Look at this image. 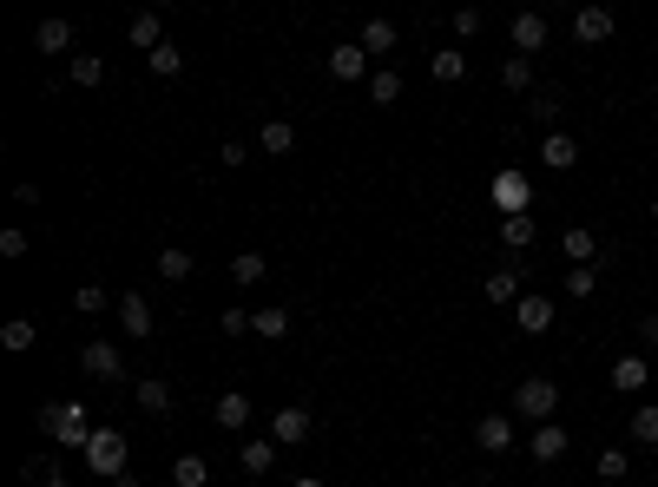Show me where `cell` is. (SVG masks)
<instances>
[{
  "instance_id": "6da1fadb",
  "label": "cell",
  "mask_w": 658,
  "mask_h": 487,
  "mask_svg": "<svg viewBox=\"0 0 658 487\" xmlns=\"http://www.w3.org/2000/svg\"><path fill=\"white\" fill-rule=\"evenodd\" d=\"M40 428H47L60 448H79V455H86V441H93V415L79 409V402H53V409H40Z\"/></svg>"
},
{
  "instance_id": "7a4b0ae2",
  "label": "cell",
  "mask_w": 658,
  "mask_h": 487,
  "mask_svg": "<svg viewBox=\"0 0 658 487\" xmlns=\"http://www.w3.org/2000/svg\"><path fill=\"white\" fill-rule=\"evenodd\" d=\"M553 409H560V382H553V376H527L514 389V415H520V422L540 428V422H553Z\"/></svg>"
},
{
  "instance_id": "3957f363",
  "label": "cell",
  "mask_w": 658,
  "mask_h": 487,
  "mask_svg": "<svg viewBox=\"0 0 658 487\" xmlns=\"http://www.w3.org/2000/svg\"><path fill=\"white\" fill-rule=\"evenodd\" d=\"M487 198H494V211H501V218H527V211H533V178L507 165V172L487 178Z\"/></svg>"
},
{
  "instance_id": "277c9868",
  "label": "cell",
  "mask_w": 658,
  "mask_h": 487,
  "mask_svg": "<svg viewBox=\"0 0 658 487\" xmlns=\"http://www.w3.org/2000/svg\"><path fill=\"white\" fill-rule=\"evenodd\" d=\"M126 455H132V441L119 435V428H93V441H86V468L93 474H126Z\"/></svg>"
},
{
  "instance_id": "5b68a950",
  "label": "cell",
  "mask_w": 658,
  "mask_h": 487,
  "mask_svg": "<svg viewBox=\"0 0 658 487\" xmlns=\"http://www.w3.org/2000/svg\"><path fill=\"white\" fill-rule=\"evenodd\" d=\"M329 79H343V86H356V79H369V53H362V40H343V47H329Z\"/></svg>"
},
{
  "instance_id": "8992f818",
  "label": "cell",
  "mask_w": 658,
  "mask_h": 487,
  "mask_svg": "<svg viewBox=\"0 0 658 487\" xmlns=\"http://www.w3.org/2000/svg\"><path fill=\"white\" fill-rule=\"evenodd\" d=\"M79 369H86L93 382H119V376H126V362H119V349H112V343H99V336H93L86 349H79Z\"/></svg>"
},
{
  "instance_id": "52a82bcc",
  "label": "cell",
  "mask_w": 658,
  "mask_h": 487,
  "mask_svg": "<svg viewBox=\"0 0 658 487\" xmlns=\"http://www.w3.org/2000/svg\"><path fill=\"white\" fill-rule=\"evenodd\" d=\"M553 316H560V310H553V297H520V303H514V330H520V336H547Z\"/></svg>"
},
{
  "instance_id": "ba28073f",
  "label": "cell",
  "mask_w": 658,
  "mask_h": 487,
  "mask_svg": "<svg viewBox=\"0 0 658 487\" xmlns=\"http://www.w3.org/2000/svg\"><path fill=\"white\" fill-rule=\"evenodd\" d=\"M211 422L231 428V435H244V428H251V395H244V389H224L218 409H211Z\"/></svg>"
},
{
  "instance_id": "9c48e42d",
  "label": "cell",
  "mask_w": 658,
  "mask_h": 487,
  "mask_svg": "<svg viewBox=\"0 0 658 487\" xmlns=\"http://www.w3.org/2000/svg\"><path fill=\"white\" fill-rule=\"evenodd\" d=\"M474 441H481L487 455H507V448H514V415H481V422H474Z\"/></svg>"
},
{
  "instance_id": "30bf717a",
  "label": "cell",
  "mask_w": 658,
  "mask_h": 487,
  "mask_svg": "<svg viewBox=\"0 0 658 487\" xmlns=\"http://www.w3.org/2000/svg\"><path fill=\"white\" fill-rule=\"evenodd\" d=\"M112 310H119V330H126L132 343H145V336H152V303H145V297H119Z\"/></svg>"
},
{
  "instance_id": "8fae6325",
  "label": "cell",
  "mask_w": 658,
  "mask_h": 487,
  "mask_svg": "<svg viewBox=\"0 0 658 487\" xmlns=\"http://www.w3.org/2000/svg\"><path fill=\"white\" fill-rule=\"evenodd\" d=\"M237 461H244V474H270V468H277V441H270V435H244V441H237Z\"/></svg>"
},
{
  "instance_id": "7c38bea8",
  "label": "cell",
  "mask_w": 658,
  "mask_h": 487,
  "mask_svg": "<svg viewBox=\"0 0 658 487\" xmlns=\"http://www.w3.org/2000/svg\"><path fill=\"white\" fill-rule=\"evenodd\" d=\"M527 448H533V461H566L573 435H566L560 422H540V428H533V441H527Z\"/></svg>"
},
{
  "instance_id": "4fadbf2b",
  "label": "cell",
  "mask_w": 658,
  "mask_h": 487,
  "mask_svg": "<svg viewBox=\"0 0 658 487\" xmlns=\"http://www.w3.org/2000/svg\"><path fill=\"white\" fill-rule=\"evenodd\" d=\"M270 441H277V448L310 441V415H303V409H277V415H270Z\"/></svg>"
},
{
  "instance_id": "5bb4252c",
  "label": "cell",
  "mask_w": 658,
  "mask_h": 487,
  "mask_svg": "<svg viewBox=\"0 0 658 487\" xmlns=\"http://www.w3.org/2000/svg\"><path fill=\"white\" fill-rule=\"evenodd\" d=\"M126 40H132L139 53H158V47H165V20L145 7V14H132V20H126Z\"/></svg>"
},
{
  "instance_id": "9a60e30c",
  "label": "cell",
  "mask_w": 658,
  "mask_h": 487,
  "mask_svg": "<svg viewBox=\"0 0 658 487\" xmlns=\"http://www.w3.org/2000/svg\"><path fill=\"white\" fill-rule=\"evenodd\" d=\"M540 158H547L553 172H573V165H580V139H573V132H547V139H540Z\"/></svg>"
},
{
  "instance_id": "2e32d148",
  "label": "cell",
  "mask_w": 658,
  "mask_h": 487,
  "mask_svg": "<svg viewBox=\"0 0 658 487\" xmlns=\"http://www.w3.org/2000/svg\"><path fill=\"white\" fill-rule=\"evenodd\" d=\"M645 382H652V362H645V356H619V362H612V389H619V395H639Z\"/></svg>"
},
{
  "instance_id": "e0dca14e",
  "label": "cell",
  "mask_w": 658,
  "mask_h": 487,
  "mask_svg": "<svg viewBox=\"0 0 658 487\" xmlns=\"http://www.w3.org/2000/svg\"><path fill=\"white\" fill-rule=\"evenodd\" d=\"M540 47H547V14H514V53L527 60Z\"/></svg>"
},
{
  "instance_id": "ac0fdd59",
  "label": "cell",
  "mask_w": 658,
  "mask_h": 487,
  "mask_svg": "<svg viewBox=\"0 0 658 487\" xmlns=\"http://www.w3.org/2000/svg\"><path fill=\"white\" fill-rule=\"evenodd\" d=\"M573 40H586V47L612 40V14L606 7H580V14H573Z\"/></svg>"
},
{
  "instance_id": "d6986e66",
  "label": "cell",
  "mask_w": 658,
  "mask_h": 487,
  "mask_svg": "<svg viewBox=\"0 0 658 487\" xmlns=\"http://www.w3.org/2000/svg\"><path fill=\"white\" fill-rule=\"evenodd\" d=\"M33 343H40V323H33V316H7V323H0V349L20 356V349H33Z\"/></svg>"
},
{
  "instance_id": "ffe728a7",
  "label": "cell",
  "mask_w": 658,
  "mask_h": 487,
  "mask_svg": "<svg viewBox=\"0 0 658 487\" xmlns=\"http://www.w3.org/2000/svg\"><path fill=\"white\" fill-rule=\"evenodd\" d=\"M132 395H139V409H145V415H172V382H165V376H145Z\"/></svg>"
},
{
  "instance_id": "44dd1931",
  "label": "cell",
  "mask_w": 658,
  "mask_h": 487,
  "mask_svg": "<svg viewBox=\"0 0 658 487\" xmlns=\"http://www.w3.org/2000/svg\"><path fill=\"white\" fill-rule=\"evenodd\" d=\"M527 290H520V264H501L494 277H487V303H520Z\"/></svg>"
},
{
  "instance_id": "7402d4cb",
  "label": "cell",
  "mask_w": 658,
  "mask_h": 487,
  "mask_svg": "<svg viewBox=\"0 0 658 487\" xmlns=\"http://www.w3.org/2000/svg\"><path fill=\"white\" fill-rule=\"evenodd\" d=\"M33 47H40V53H66V47H73V20H40V27H33Z\"/></svg>"
},
{
  "instance_id": "603a6c76",
  "label": "cell",
  "mask_w": 658,
  "mask_h": 487,
  "mask_svg": "<svg viewBox=\"0 0 658 487\" xmlns=\"http://www.w3.org/2000/svg\"><path fill=\"white\" fill-rule=\"evenodd\" d=\"M533 237H540V224H533V211H527V218H501V244H507V251H533Z\"/></svg>"
},
{
  "instance_id": "cb8c5ba5",
  "label": "cell",
  "mask_w": 658,
  "mask_h": 487,
  "mask_svg": "<svg viewBox=\"0 0 658 487\" xmlns=\"http://www.w3.org/2000/svg\"><path fill=\"white\" fill-rule=\"evenodd\" d=\"M428 73H435L441 86H455V79H468V53H461V47H441L435 60H428Z\"/></svg>"
},
{
  "instance_id": "d4e9b609",
  "label": "cell",
  "mask_w": 658,
  "mask_h": 487,
  "mask_svg": "<svg viewBox=\"0 0 658 487\" xmlns=\"http://www.w3.org/2000/svg\"><path fill=\"white\" fill-rule=\"evenodd\" d=\"M395 40H402L395 20H369V27H362V53H369V60H376V53H395Z\"/></svg>"
},
{
  "instance_id": "484cf974",
  "label": "cell",
  "mask_w": 658,
  "mask_h": 487,
  "mask_svg": "<svg viewBox=\"0 0 658 487\" xmlns=\"http://www.w3.org/2000/svg\"><path fill=\"white\" fill-rule=\"evenodd\" d=\"M204 481H211V461L204 455H178L172 461V487H204Z\"/></svg>"
},
{
  "instance_id": "4316f807",
  "label": "cell",
  "mask_w": 658,
  "mask_h": 487,
  "mask_svg": "<svg viewBox=\"0 0 658 487\" xmlns=\"http://www.w3.org/2000/svg\"><path fill=\"white\" fill-rule=\"evenodd\" d=\"M501 86H507V93H533V60L507 53V60H501Z\"/></svg>"
},
{
  "instance_id": "83f0119b",
  "label": "cell",
  "mask_w": 658,
  "mask_h": 487,
  "mask_svg": "<svg viewBox=\"0 0 658 487\" xmlns=\"http://www.w3.org/2000/svg\"><path fill=\"white\" fill-rule=\"evenodd\" d=\"M599 257V237L586 231V224H573V231H566V264H593Z\"/></svg>"
},
{
  "instance_id": "f1b7e54d",
  "label": "cell",
  "mask_w": 658,
  "mask_h": 487,
  "mask_svg": "<svg viewBox=\"0 0 658 487\" xmlns=\"http://www.w3.org/2000/svg\"><path fill=\"white\" fill-rule=\"evenodd\" d=\"M632 441H639V448H658V402H639V409H632Z\"/></svg>"
},
{
  "instance_id": "f546056e",
  "label": "cell",
  "mask_w": 658,
  "mask_h": 487,
  "mask_svg": "<svg viewBox=\"0 0 658 487\" xmlns=\"http://www.w3.org/2000/svg\"><path fill=\"white\" fill-rule=\"evenodd\" d=\"M145 66H152L158 79H178V73H185V47H172V40H165L158 53H145Z\"/></svg>"
},
{
  "instance_id": "4dcf8cb0",
  "label": "cell",
  "mask_w": 658,
  "mask_h": 487,
  "mask_svg": "<svg viewBox=\"0 0 658 487\" xmlns=\"http://www.w3.org/2000/svg\"><path fill=\"white\" fill-rule=\"evenodd\" d=\"M66 73H73V86H99V79H106V60H99V53H73Z\"/></svg>"
},
{
  "instance_id": "1f68e13d",
  "label": "cell",
  "mask_w": 658,
  "mask_h": 487,
  "mask_svg": "<svg viewBox=\"0 0 658 487\" xmlns=\"http://www.w3.org/2000/svg\"><path fill=\"white\" fill-rule=\"evenodd\" d=\"M369 99H376V106H395V99H402V73H395V66L369 73Z\"/></svg>"
},
{
  "instance_id": "d6a6232c",
  "label": "cell",
  "mask_w": 658,
  "mask_h": 487,
  "mask_svg": "<svg viewBox=\"0 0 658 487\" xmlns=\"http://www.w3.org/2000/svg\"><path fill=\"white\" fill-rule=\"evenodd\" d=\"M257 336H264V343H283V336H290V310H283V303L257 310Z\"/></svg>"
},
{
  "instance_id": "836d02e7",
  "label": "cell",
  "mask_w": 658,
  "mask_h": 487,
  "mask_svg": "<svg viewBox=\"0 0 658 487\" xmlns=\"http://www.w3.org/2000/svg\"><path fill=\"white\" fill-rule=\"evenodd\" d=\"M158 277H165V283H185V277H191V251L165 244V251H158Z\"/></svg>"
},
{
  "instance_id": "e575fe53",
  "label": "cell",
  "mask_w": 658,
  "mask_h": 487,
  "mask_svg": "<svg viewBox=\"0 0 658 487\" xmlns=\"http://www.w3.org/2000/svg\"><path fill=\"white\" fill-rule=\"evenodd\" d=\"M264 270H270V264H264L257 251H237V257H231V283H244V290H251V283H264Z\"/></svg>"
},
{
  "instance_id": "d590c367",
  "label": "cell",
  "mask_w": 658,
  "mask_h": 487,
  "mask_svg": "<svg viewBox=\"0 0 658 487\" xmlns=\"http://www.w3.org/2000/svg\"><path fill=\"white\" fill-rule=\"evenodd\" d=\"M527 119L553 126V119H560V93H553V86H533V99H527Z\"/></svg>"
},
{
  "instance_id": "8d00e7d4",
  "label": "cell",
  "mask_w": 658,
  "mask_h": 487,
  "mask_svg": "<svg viewBox=\"0 0 658 487\" xmlns=\"http://www.w3.org/2000/svg\"><path fill=\"white\" fill-rule=\"evenodd\" d=\"M257 145H264V152H270V158H283V152H290V145H297V132L283 126V119H270V126H264V132H257Z\"/></svg>"
},
{
  "instance_id": "74e56055",
  "label": "cell",
  "mask_w": 658,
  "mask_h": 487,
  "mask_svg": "<svg viewBox=\"0 0 658 487\" xmlns=\"http://www.w3.org/2000/svg\"><path fill=\"white\" fill-rule=\"evenodd\" d=\"M20 481H27V487H73L60 468H53V461H27V468H20Z\"/></svg>"
},
{
  "instance_id": "f35d334b",
  "label": "cell",
  "mask_w": 658,
  "mask_h": 487,
  "mask_svg": "<svg viewBox=\"0 0 658 487\" xmlns=\"http://www.w3.org/2000/svg\"><path fill=\"white\" fill-rule=\"evenodd\" d=\"M599 290V270L593 264H566V297H593Z\"/></svg>"
},
{
  "instance_id": "ab89813d",
  "label": "cell",
  "mask_w": 658,
  "mask_h": 487,
  "mask_svg": "<svg viewBox=\"0 0 658 487\" xmlns=\"http://www.w3.org/2000/svg\"><path fill=\"white\" fill-rule=\"evenodd\" d=\"M106 290H99V283H79V290H73V310H86V316H99V310H106Z\"/></svg>"
},
{
  "instance_id": "60d3db41",
  "label": "cell",
  "mask_w": 658,
  "mask_h": 487,
  "mask_svg": "<svg viewBox=\"0 0 658 487\" xmlns=\"http://www.w3.org/2000/svg\"><path fill=\"white\" fill-rule=\"evenodd\" d=\"M599 481H619V487H626V455H619V448H599Z\"/></svg>"
},
{
  "instance_id": "b9f144b4",
  "label": "cell",
  "mask_w": 658,
  "mask_h": 487,
  "mask_svg": "<svg viewBox=\"0 0 658 487\" xmlns=\"http://www.w3.org/2000/svg\"><path fill=\"white\" fill-rule=\"evenodd\" d=\"M218 165H224V172H237V165H251V145H244V139H224V145H218Z\"/></svg>"
},
{
  "instance_id": "7bdbcfd3",
  "label": "cell",
  "mask_w": 658,
  "mask_h": 487,
  "mask_svg": "<svg viewBox=\"0 0 658 487\" xmlns=\"http://www.w3.org/2000/svg\"><path fill=\"white\" fill-rule=\"evenodd\" d=\"M0 257H27V231H20V224L0 231Z\"/></svg>"
},
{
  "instance_id": "ee69618b",
  "label": "cell",
  "mask_w": 658,
  "mask_h": 487,
  "mask_svg": "<svg viewBox=\"0 0 658 487\" xmlns=\"http://www.w3.org/2000/svg\"><path fill=\"white\" fill-rule=\"evenodd\" d=\"M455 33H461V40H474V33H481V7H461V14H455Z\"/></svg>"
},
{
  "instance_id": "f6af8a7d",
  "label": "cell",
  "mask_w": 658,
  "mask_h": 487,
  "mask_svg": "<svg viewBox=\"0 0 658 487\" xmlns=\"http://www.w3.org/2000/svg\"><path fill=\"white\" fill-rule=\"evenodd\" d=\"M639 343H645V349H658V316H639Z\"/></svg>"
},
{
  "instance_id": "bcb514c9",
  "label": "cell",
  "mask_w": 658,
  "mask_h": 487,
  "mask_svg": "<svg viewBox=\"0 0 658 487\" xmlns=\"http://www.w3.org/2000/svg\"><path fill=\"white\" fill-rule=\"evenodd\" d=\"M112 487H145V481H139V474H119V481H112Z\"/></svg>"
},
{
  "instance_id": "7dc6e473",
  "label": "cell",
  "mask_w": 658,
  "mask_h": 487,
  "mask_svg": "<svg viewBox=\"0 0 658 487\" xmlns=\"http://www.w3.org/2000/svg\"><path fill=\"white\" fill-rule=\"evenodd\" d=\"M290 487H323V481H316V474H297V481H290Z\"/></svg>"
},
{
  "instance_id": "c3c4849f",
  "label": "cell",
  "mask_w": 658,
  "mask_h": 487,
  "mask_svg": "<svg viewBox=\"0 0 658 487\" xmlns=\"http://www.w3.org/2000/svg\"><path fill=\"white\" fill-rule=\"evenodd\" d=\"M645 218H652V224H658V198H652V211H645Z\"/></svg>"
},
{
  "instance_id": "681fc988",
  "label": "cell",
  "mask_w": 658,
  "mask_h": 487,
  "mask_svg": "<svg viewBox=\"0 0 658 487\" xmlns=\"http://www.w3.org/2000/svg\"><path fill=\"white\" fill-rule=\"evenodd\" d=\"M599 487H619V481H599Z\"/></svg>"
}]
</instances>
